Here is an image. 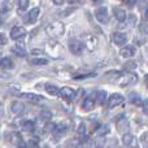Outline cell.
I'll list each match as a JSON object with an SVG mask.
<instances>
[{"label": "cell", "instance_id": "cell-6", "mask_svg": "<svg viewBox=\"0 0 148 148\" xmlns=\"http://www.w3.org/2000/svg\"><path fill=\"white\" fill-rule=\"evenodd\" d=\"M26 36V30L23 27H21V26H14V27H12V30H10V38L13 39V40H21V39H23Z\"/></svg>", "mask_w": 148, "mask_h": 148}, {"label": "cell", "instance_id": "cell-33", "mask_svg": "<svg viewBox=\"0 0 148 148\" xmlns=\"http://www.w3.org/2000/svg\"><path fill=\"white\" fill-rule=\"evenodd\" d=\"M78 133L79 134H86V130H84V123H81V125H79Z\"/></svg>", "mask_w": 148, "mask_h": 148}, {"label": "cell", "instance_id": "cell-32", "mask_svg": "<svg viewBox=\"0 0 148 148\" xmlns=\"http://www.w3.org/2000/svg\"><path fill=\"white\" fill-rule=\"evenodd\" d=\"M7 43V38H5L4 34H0V46H3V44Z\"/></svg>", "mask_w": 148, "mask_h": 148}, {"label": "cell", "instance_id": "cell-4", "mask_svg": "<svg viewBox=\"0 0 148 148\" xmlns=\"http://www.w3.org/2000/svg\"><path fill=\"white\" fill-rule=\"evenodd\" d=\"M95 17L100 23H108L109 21V14H108V9L105 7H100L95 10Z\"/></svg>", "mask_w": 148, "mask_h": 148}, {"label": "cell", "instance_id": "cell-7", "mask_svg": "<svg viewBox=\"0 0 148 148\" xmlns=\"http://www.w3.org/2000/svg\"><path fill=\"white\" fill-rule=\"evenodd\" d=\"M83 48H84V46H83V43H82V42H79V40H70L69 49L72 51L73 55H81L82 52H83Z\"/></svg>", "mask_w": 148, "mask_h": 148}, {"label": "cell", "instance_id": "cell-27", "mask_svg": "<svg viewBox=\"0 0 148 148\" xmlns=\"http://www.w3.org/2000/svg\"><path fill=\"white\" fill-rule=\"evenodd\" d=\"M18 7L20 9H26L29 7V0H18Z\"/></svg>", "mask_w": 148, "mask_h": 148}, {"label": "cell", "instance_id": "cell-2", "mask_svg": "<svg viewBox=\"0 0 148 148\" xmlns=\"http://www.w3.org/2000/svg\"><path fill=\"white\" fill-rule=\"evenodd\" d=\"M65 31V26L60 21H52L46 26V33L51 38H60Z\"/></svg>", "mask_w": 148, "mask_h": 148}, {"label": "cell", "instance_id": "cell-34", "mask_svg": "<svg viewBox=\"0 0 148 148\" xmlns=\"http://www.w3.org/2000/svg\"><path fill=\"white\" fill-rule=\"evenodd\" d=\"M52 1H53V4H56V5H62L65 0H52Z\"/></svg>", "mask_w": 148, "mask_h": 148}, {"label": "cell", "instance_id": "cell-9", "mask_svg": "<svg viewBox=\"0 0 148 148\" xmlns=\"http://www.w3.org/2000/svg\"><path fill=\"white\" fill-rule=\"evenodd\" d=\"M81 107H82V109L83 110H92L95 108V99L92 96H88V97H84V100L82 101V104H81Z\"/></svg>", "mask_w": 148, "mask_h": 148}, {"label": "cell", "instance_id": "cell-24", "mask_svg": "<svg viewBox=\"0 0 148 148\" xmlns=\"http://www.w3.org/2000/svg\"><path fill=\"white\" fill-rule=\"evenodd\" d=\"M95 73H82V74H74L73 78L74 79H83V78H88V77H94Z\"/></svg>", "mask_w": 148, "mask_h": 148}, {"label": "cell", "instance_id": "cell-21", "mask_svg": "<svg viewBox=\"0 0 148 148\" xmlns=\"http://www.w3.org/2000/svg\"><path fill=\"white\" fill-rule=\"evenodd\" d=\"M12 52H14V53L18 55V56H23V55L26 53V49L22 44H18V46H16L14 48H12Z\"/></svg>", "mask_w": 148, "mask_h": 148}, {"label": "cell", "instance_id": "cell-36", "mask_svg": "<svg viewBox=\"0 0 148 148\" xmlns=\"http://www.w3.org/2000/svg\"><path fill=\"white\" fill-rule=\"evenodd\" d=\"M123 1H125V3H127L129 5H134V4H135V3H136V0H123Z\"/></svg>", "mask_w": 148, "mask_h": 148}, {"label": "cell", "instance_id": "cell-18", "mask_svg": "<svg viewBox=\"0 0 148 148\" xmlns=\"http://www.w3.org/2000/svg\"><path fill=\"white\" fill-rule=\"evenodd\" d=\"M21 96L23 97L25 100H30V101H40V100H43V97L39 96V95H34V94H29V92H26V94H22Z\"/></svg>", "mask_w": 148, "mask_h": 148}, {"label": "cell", "instance_id": "cell-31", "mask_svg": "<svg viewBox=\"0 0 148 148\" xmlns=\"http://www.w3.org/2000/svg\"><path fill=\"white\" fill-rule=\"evenodd\" d=\"M135 65H136V62H130V64H125V69L126 70H129V69H134L135 68Z\"/></svg>", "mask_w": 148, "mask_h": 148}, {"label": "cell", "instance_id": "cell-28", "mask_svg": "<svg viewBox=\"0 0 148 148\" xmlns=\"http://www.w3.org/2000/svg\"><path fill=\"white\" fill-rule=\"evenodd\" d=\"M134 96H135V97H133V99H131V101H133V103H135L136 105H140V104H142L140 96H138V95H135V94H134Z\"/></svg>", "mask_w": 148, "mask_h": 148}, {"label": "cell", "instance_id": "cell-25", "mask_svg": "<svg viewBox=\"0 0 148 148\" xmlns=\"http://www.w3.org/2000/svg\"><path fill=\"white\" fill-rule=\"evenodd\" d=\"M31 64H34V65H47L48 64V60L47 59H33L31 60Z\"/></svg>", "mask_w": 148, "mask_h": 148}, {"label": "cell", "instance_id": "cell-26", "mask_svg": "<svg viewBox=\"0 0 148 148\" xmlns=\"http://www.w3.org/2000/svg\"><path fill=\"white\" fill-rule=\"evenodd\" d=\"M51 117H52V114H51V112H49V110H42V112H40V118H42V120L49 121V120H51Z\"/></svg>", "mask_w": 148, "mask_h": 148}, {"label": "cell", "instance_id": "cell-14", "mask_svg": "<svg viewBox=\"0 0 148 148\" xmlns=\"http://www.w3.org/2000/svg\"><path fill=\"white\" fill-rule=\"evenodd\" d=\"M39 13H40V9H39V8H33L27 14V22L35 23V21L38 20V17H39Z\"/></svg>", "mask_w": 148, "mask_h": 148}, {"label": "cell", "instance_id": "cell-8", "mask_svg": "<svg viewBox=\"0 0 148 148\" xmlns=\"http://www.w3.org/2000/svg\"><path fill=\"white\" fill-rule=\"evenodd\" d=\"M112 40H113V43L117 44V46H123V44L126 43V40H127V36L123 33H121V31H116L112 35Z\"/></svg>", "mask_w": 148, "mask_h": 148}, {"label": "cell", "instance_id": "cell-20", "mask_svg": "<svg viewBox=\"0 0 148 148\" xmlns=\"http://www.w3.org/2000/svg\"><path fill=\"white\" fill-rule=\"evenodd\" d=\"M23 104H21V103H18V101H14V103H12V108H10V110H12V113L13 114H20L21 112L23 110Z\"/></svg>", "mask_w": 148, "mask_h": 148}, {"label": "cell", "instance_id": "cell-30", "mask_svg": "<svg viewBox=\"0 0 148 148\" xmlns=\"http://www.w3.org/2000/svg\"><path fill=\"white\" fill-rule=\"evenodd\" d=\"M69 4H73V5H81L84 3V0H68Z\"/></svg>", "mask_w": 148, "mask_h": 148}, {"label": "cell", "instance_id": "cell-13", "mask_svg": "<svg viewBox=\"0 0 148 148\" xmlns=\"http://www.w3.org/2000/svg\"><path fill=\"white\" fill-rule=\"evenodd\" d=\"M96 44H97V39L95 38V35H87L86 43H84L83 46L87 47L90 51H94V49L96 48Z\"/></svg>", "mask_w": 148, "mask_h": 148}, {"label": "cell", "instance_id": "cell-23", "mask_svg": "<svg viewBox=\"0 0 148 148\" xmlns=\"http://www.w3.org/2000/svg\"><path fill=\"white\" fill-rule=\"evenodd\" d=\"M55 129H56V123H53V122H47L44 125V131L46 133H53Z\"/></svg>", "mask_w": 148, "mask_h": 148}, {"label": "cell", "instance_id": "cell-35", "mask_svg": "<svg viewBox=\"0 0 148 148\" xmlns=\"http://www.w3.org/2000/svg\"><path fill=\"white\" fill-rule=\"evenodd\" d=\"M33 55H42L43 53V51H40V49H33V52H31Z\"/></svg>", "mask_w": 148, "mask_h": 148}, {"label": "cell", "instance_id": "cell-29", "mask_svg": "<svg viewBox=\"0 0 148 148\" xmlns=\"http://www.w3.org/2000/svg\"><path fill=\"white\" fill-rule=\"evenodd\" d=\"M26 146H27V147H38V139H31V140L29 142Z\"/></svg>", "mask_w": 148, "mask_h": 148}, {"label": "cell", "instance_id": "cell-37", "mask_svg": "<svg viewBox=\"0 0 148 148\" xmlns=\"http://www.w3.org/2000/svg\"><path fill=\"white\" fill-rule=\"evenodd\" d=\"M101 1H103V0H92V3H94V4H101Z\"/></svg>", "mask_w": 148, "mask_h": 148}, {"label": "cell", "instance_id": "cell-19", "mask_svg": "<svg viewBox=\"0 0 148 148\" xmlns=\"http://www.w3.org/2000/svg\"><path fill=\"white\" fill-rule=\"evenodd\" d=\"M133 142H134V135H133V134H130V133L123 134V136H122V143H123V146H125V147H129V146H131V144H133Z\"/></svg>", "mask_w": 148, "mask_h": 148}, {"label": "cell", "instance_id": "cell-17", "mask_svg": "<svg viewBox=\"0 0 148 148\" xmlns=\"http://www.w3.org/2000/svg\"><path fill=\"white\" fill-rule=\"evenodd\" d=\"M0 68L1 69H12L13 68V62L9 57H3L0 59Z\"/></svg>", "mask_w": 148, "mask_h": 148}, {"label": "cell", "instance_id": "cell-5", "mask_svg": "<svg viewBox=\"0 0 148 148\" xmlns=\"http://www.w3.org/2000/svg\"><path fill=\"white\" fill-rule=\"evenodd\" d=\"M122 101H123V96L121 94H113V95H110V96L107 99L108 108H109V109L116 108L117 105H120Z\"/></svg>", "mask_w": 148, "mask_h": 148}, {"label": "cell", "instance_id": "cell-1", "mask_svg": "<svg viewBox=\"0 0 148 148\" xmlns=\"http://www.w3.org/2000/svg\"><path fill=\"white\" fill-rule=\"evenodd\" d=\"M136 82H138V75H136L135 73L129 72V70H126V72H123V73H120L117 79H116V83L121 87L133 86Z\"/></svg>", "mask_w": 148, "mask_h": 148}, {"label": "cell", "instance_id": "cell-11", "mask_svg": "<svg viewBox=\"0 0 148 148\" xmlns=\"http://www.w3.org/2000/svg\"><path fill=\"white\" fill-rule=\"evenodd\" d=\"M92 97L95 99V103H97V104L103 105L105 101H107L108 99V94L105 91H96L94 95H92Z\"/></svg>", "mask_w": 148, "mask_h": 148}, {"label": "cell", "instance_id": "cell-12", "mask_svg": "<svg viewBox=\"0 0 148 148\" xmlns=\"http://www.w3.org/2000/svg\"><path fill=\"white\" fill-rule=\"evenodd\" d=\"M120 55L122 57H125V59H130V57H133L134 55H135V49L131 46H126V47H123V48H121Z\"/></svg>", "mask_w": 148, "mask_h": 148}, {"label": "cell", "instance_id": "cell-3", "mask_svg": "<svg viewBox=\"0 0 148 148\" xmlns=\"http://www.w3.org/2000/svg\"><path fill=\"white\" fill-rule=\"evenodd\" d=\"M59 95H60V97H62V99L66 100V101H72L73 99H75L77 92L72 87H61V88L59 90Z\"/></svg>", "mask_w": 148, "mask_h": 148}, {"label": "cell", "instance_id": "cell-16", "mask_svg": "<svg viewBox=\"0 0 148 148\" xmlns=\"http://www.w3.org/2000/svg\"><path fill=\"white\" fill-rule=\"evenodd\" d=\"M44 88H46V91L48 92L49 95H52V96H57L59 95V87L56 86V84H52V83H47L46 86H44Z\"/></svg>", "mask_w": 148, "mask_h": 148}, {"label": "cell", "instance_id": "cell-22", "mask_svg": "<svg viewBox=\"0 0 148 148\" xmlns=\"http://www.w3.org/2000/svg\"><path fill=\"white\" fill-rule=\"evenodd\" d=\"M107 133H109V126L108 125H103V126H99L97 127V130H96V134L99 136H101V135H105Z\"/></svg>", "mask_w": 148, "mask_h": 148}, {"label": "cell", "instance_id": "cell-15", "mask_svg": "<svg viewBox=\"0 0 148 148\" xmlns=\"http://www.w3.org/2000/svg\"><path fill=\"white\" fill-rule=\"evenodd\" d=\"M22 130L26 131V133H33L35 130V122L31 120H26L25 122L22 123Z\"/></svg>", "mask_w": 148, "mask_h": 148}, {"label": "cell", "instance_id": "cell-10", "mask_svg": "<svg viewBox=\"0 0 148 148\" xmlns=\"http://www.w3.org/2000/svg\"><path fill=\"white\" fill-rule=\"evenodd\" d=\"M113 14H114L116 20H117L118 22H123V21L126 20V12H125V9L121 7L113 8Z\"/></svg>", "mask_w": 148, "mask_h": 148}]
</instances>
